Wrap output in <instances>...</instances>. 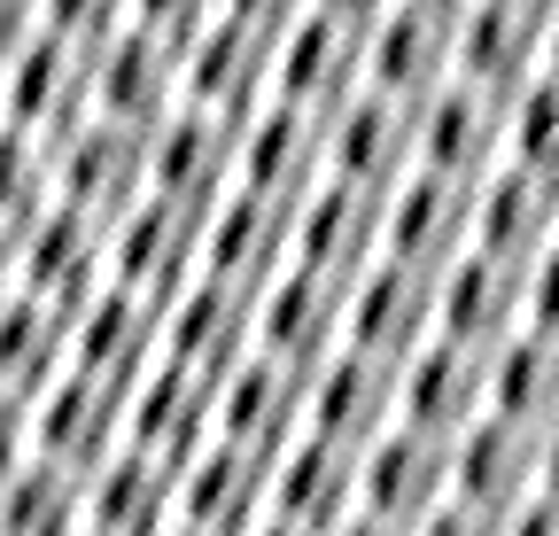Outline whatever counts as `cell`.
<instances>
[{
  "label": "cell",
  "instance_id": "8992f818",
  "mask_svg": "<svg viewBox=\"0 0 559 536\" xmlns=\"http://www.w3.org/2000/svg\"><path fill=\"white\" fill-rule=\"evenodd\" d=\"M459 79V9L443 0H404V9H373V55H366V86L396 102H428L436 86Z\"/></svg>",
  "mask_w": 559,
  "mask_h": 536
},
{
  "label": "cell",
  "instance_id": "f1b7e54d",
  "mask_svg": "<svg viewBox=\"0 0 559 536\" xmlns=\"http://www.w3.org/2000/svg\"><path fill=\"white\" fill-rule=\"evenodd\" d=\"M272 513L311 528V536H326L334 521H349V513H358V451L304 428L288 451L272 458Z\"/></svg>",
  "mask_w": 559,
  "mask_h": 536
},
{
  "label": "cell",
  "instance_id": "836d02e7",
  "mask_svg": "<svg viewBox=\"0 0 559 536\" xmlns=\"http://www.w3.org/2000/svg\"><path fill=\"white\" fill-rule=\"evenodd\" d=\"M506 156L559 179V71H536V79L506 102Z\"/></svg>",
  "mask_w": 559,
  "mask_h": 536
},
{
  "label": "cell",
  "instance_id": "d590c367",
  "mask_svg": "<svg viewBox=\"0 0 559 536\" xmlns=\"http://www.w3.org/2000/svg\"><path fill=\"white\" fill-rule=\"evenodd\" d=\"M528 326L536 334H559V241L528 264Z\"/></svg>",
  "mask_w": 559,
  "mask_h": 536
},
{
  "label": "cell",
  "instance_id": "ffe728a7",
  "mask_svg": "<svg viewBox=\"0 0 559 536\" xmlns=\"http://www.w3.org/2000/svg\"><path fill=\"white\" fill-rule=\"evenodd\" d=\"M109 281V226H94L86 211L47 203L24 234H16V288L47 296L62 311H79L94 288Z\"/></svg>",
  "mask_w": 559,
  "mask_h": 536
},
{
  "label": "cell",
  "instance_id": "4dcf8cb0",
  "mask_svg": "<svg viewBox=\"0 0 559 536\" xmlns=\"http://www.w3.org/2000/svg\"><path fill=\"white\" fill-rule=\"evenodd\" d=\"M62 373H70V311L16 288L9 303H0V381H9L16 396H39Z\"/></svg>",
  "mask_w": 559,
  "mask_h": 536
},
{
  "label": "cell",
  "instance_id": "e0dca14e",
  "mask_svg": "<svg viewBox=\"0 0 559 536\" xmlns=\"http://www.w3.org/2000/svg\"><path fill=\"white\" fill-rule=\"evenodd\" d=\"M436 334V273H419L404 257H373L349 281V350H373L389 366H404L419 343Z\"/></svg>",
  "mask_w": 559,
  "mask_h": 536
},
{
  "label": "cell",
  "instance_id": "83f0119b",
  "mask_svg": "<svg viewBox=\"0 0 559 536\" xmlns=\"http://www.w3.org/2000/svg\"><path fill=\"white\" fill-rule=\"evenodd\" d=\"M551 241H559V179L506 156L498 171L474 187V249H498V257L536 264Z\"/></svg>",
  "mask_w": 559,
  "mask_h": 536
},
{
  "label": "cell",
  "instance_id": "e575fe53",
  "mask_svg": "<svg viewBox=\"0 0 559 536\" xmlns=\"http://www.w3.org/2000/svg\"><path fill=\"white\" fill-rule=\"evenodd\" d=\"M412 536H506V513H481V505H466V498H443Z\"/></svg>",
  "mask_w": 559,
  "mask_h": 536
},
{
  "label": "cell",
  "instance_id": "52a82bcc",
  "mask_svg": "<svg viewBox=\"0 0 559 536\" xmlns=\"http://www.w3.org/2000/svg\"><path fill=\"white\" fill-rule=\"evenodd\" d=\"M249 350H257V288H234L218 273H194L164 303V358L171 366H187L202 381H226Z\"/></svg>",
  "mask_w": 559,
  "mask_h": 536
},
{
  "label": "cell",
  "instance_id": "ba28073f",
  "mask_svg": "<svg viewBox=\"0 0 559 536\" xmlns=\"http://www.w3.org/2000/svg\"><path fill=\"white\" fill-rule=\"evenodd\" d=\"M528 326V264L498 249H466L436 273V334L466 350H498L506 334Z\"/></svg>",
  "mask_w": 559,
  "mask_h": 536
},
{
  "label": "cell",
  "instance_id": "2e32d148",
  "mask_svg": "<svg viewBox=\"0 0 559 536\" xmlns=\"http://www.w3.org/2000/svg\"><path fill=\"white\" fill-rule=\"evenodd\" d=\"M349 334V288L311 273V264H288L280 281L257 288V350L288 358V366H326Z\"/></svg>",
  "mask_w": 559,
  "mask_h": 536
},
{
  "label": "cell",
  "instance_id": "ac0fdd59",
  "mask_svg": "<svg viewBox=\"0 0 559 536\" xmlns=\"http://www.w3.org/2000/svg\"><path fill=\"white\" fill-rule=\"evenodd\" d=\"M210 436H218V381H202L171 358H156L124 396V443L164 466H187Z\"/></svg>",
  "mask_w": 559,
  "mask_h": 536
},
{
  "label": "cell",
  "instance_id": "1f68e13d",
  "mask_svg": "<svg viewBox=\"0 0 559 536\" xmlns=\"http://www.w3.org/2000/svg\"><path fill=\"white\" fill-rule=\"evenodd\" d=\"M489 413L521 420V428H551L559 420V334H506L489 350Z\"/></svg>",
  "mask_w": 559,
  "mask_h": 536
},
{
  "label": "cell",
  "instance_id": "8d00e7d4",
  "mask_svg": "<svg viewBox=\"0 0 559 536\" xmlns=\"http://www.w3.org/2000/svg\"><path fill=\"white\" fill-rule=\"evenodd\" d=\"M32 458V396H16L9 381H0V475L9 466Z\"/></svg>",
  "mask_w": 559,
  "mask_h": 536
},
{
  "label": "cell",
  "instance_id": "d4e9b609",
  "mask_svg": "<svg viewBox=\"0 0 559 536\" xmlns=\"http://www.w3.org/2000/svg\"><path fill=\"white\" fill-rule=\"evenodd\" d=\"M544 39H551V9H536V0H481V9H459V79L513 102L544 71Z\"/></svg>",
  "mask_w": 559,
  "mask_h": 536
},
{
  "label": "cell",
  "instance_id": "cb8c5ba5",
  "mask_svg": "<svg viewBox=\"0 0 559 536\" xmlns=\"http://www.w3.org/2000/svg\"><path fill=\"white\" fill-rule=\"evenodd\" d=\"M536 483H544V428L481 413L466 436H451V498L481 513H513L521 498H536Z\"/></svg>",
  "mask_w": 559,
  "mask_h": 536
},
{
  "label": "cell",
  "instance_id": "44dd1931",
  "mask_svg": "<svg viewBox=\"0 0 559 536\" xmlns=\"http://www.w3.org/2000/svg\"><path fill=\"white\" fill-rule=\"evenodd\" d=\"M272 513V458L249 443L210 436L187 466H179V521L202 536H249Z\"/></svg>",
  "mask_w": 559,
  "mask_h": 536
},
{
  "label": "cell",
  "instance_id": "5b68a950",
  "mask_svg": "<svg viewBox=\"0 0 559 536\" xmlns=\"http://www.w3.org/2000/svg\"><path fill=\"white\" fill-rule=\"evenodd\" d=\"M419 171V109L396 94L358 86L326 117V179H349L366 194H389Z\"/></svg>",
  "mask_w": 559,
  "mask_h": 536
},
{
  "label": "cell",
  "instance_id": "277c9868",
  "mask_svg": "<svg viewBox=\"0 0 559 536\" xmlns=\"http://www.w3.org/2000/svg\"><path fill=\"white\" fill-rule=\"evenodd\" d=\"M202 218L194 203H171V194H140V203L109 226V281L140 288L148 303H171L194 273H202Z\"/></svg>",
  "mask_w": 559,
  "mask_h": 536
},
{
  "label": "cell",
  "instance_id": "7c38bea8",
  "mask_svg": "<svg viewBox=\"0 0 559 536\" xmlns=\"http://www.w3.org/2000/svg\"><path fill=\"white\" fill-rule=\"evenodd\" d=\"M489 413V350H466L451 334H428L396 366V420L419 436H466Z\"/></svg>",
  "mask_w": 559,
  "mask_h": 536
},
{
  "label": "cell",
  "instance_id": "8fae6325",
  "mask_svg": "<svg viewBox=\"0 0 559 536\" xmlns=\"http://www.w3.org/2000/svg\"><path fill=\"white\" fill-rule=\"evenodd\" d=\"M296 264V203H272L257 187H226L202 218V273L234 288H264Z\"/></svg>",
  "mask_w": 559,
  "mask_h": 536
},
{
  "label": "cell",
  "instance_id": "3957f363",
  "mask_svg": "<svg viewBox=\"0 0 559 536\" xmlns=\"http://www.w3.org/2000/svg\"><path fill=\"white\" fill-rule=\"evenodd\" d=\"M47 156H55V203L86 211L94 226H117L140 194H148V132L140 124L86 117V124H70Z\"/></svg>",
  "mask_w": 559,
  "mask_h": 536
},
{
  "label": "cell",
  "instance_id": "b9f144b4",
  "mask_svg": "<svg viewBox=\"0 0 559 536\" xmlns=\"http://www.w3.org/2000/svg\"><path fill=\"white\" fill-rule=\"evenodd\" d=\"M544 71H559V9H551V39H544Z\"/></svg>",
  "mask_w": 559,
  "mask_h": 536
},
{
  "label": "cell",
  "instance_id": "6da1fadb",
  "mask_svg": "<svg viewBox=\"0 0 559 536\" xmlns=\"http://www.w3.org/2000/svg\"><path fill=\"white\" fill-rule=\"evenodd\" d=\"M280 39H288V9H257V0H241V9H202V32L187 47V102L249 117L272 94Z\"/></svg>",
  "mask_w": 559,
  "mask_h": 536
},
{
  "label": "cell",
  "instance_id": "f546056e",
  "mask_svg": "<svg viewBox=\"0 0 559 536\" xmlns=\"http://www.w3.org/2000/svg\"><path fill=\"white\" fill-rule=\"evenodd\" d=\"M171 521H179V466L124 443L86 475V536H164Z\"/></svg>",
  "mask_w": 559,
  "mask_h": 536
},
{
  "label": "cell",
  "instance_id": "60d3db41",
  "mask_svg": "<svg viewBox=\"0 0 559 536\" xmlns=\"http://www.w3.org/2000/svg\"><path fill=\"white\" fill-rule=\"evenodd\" d=\"M249 536H311V528H296V521H280V513H264V521H257Z\"/></svg>",
  "mask_w": 559,
  "mask_h": 536
},
{
  "label": "cell",
  "instance_id": "ab89813d",
  "mask_svg": "<svg viewBox=\"0 0 559 536\" xmlns=\"http://www.w3.org/2000/svg\"><path fill=\"white\" fill-rule=\"evenodd\" d=\"M536 490H551V498H559V420L544 428V483H536Z\"/></svg>",
  "mask_w": 559,
  "mask_h": 536
},
{
  "label": "cell",
  "instance_id": "d6a6232c",
  "mask_svg": "<svg viewBox=\"0 0 559 536\" xmlns=\"http://www.w3.org/2000/svg\"><path fill=\"white\" fill-rule=\"evenodd\" d=\"M0 536H86V475L55 458H24L0 475Z\"/></svg>",
  "mask_w": 559,
  "mask_h": 536
},
{
  "label": "cell",
  "instance_id": "5bb4252c",
  "mask_svg": "<svg viewBox=\"0 0 559 536\" xmlns=\"http://www.w3.org/2000/svg\"><path fill=\"white\" fill-rule=\"evenodd\" d=\"M319 179H326V117L264 94V102L241 117L234 187H257V194H272V203H304Z\"/></svg>",
  "mask_w": 559,
  "mask_h": 536
},
{
  "label": "cell",
  "instance_id": "74e56055",
  "mask_svg": "<svg viewBox=\"0 0 559 536\" xmlns=\"http://www.w3.org/2000/svg\"><path fill=\"white\" fill-rule=\"evenodd\" d=\"M506 536H559V498H551V490L521 498V505L506 513Z\"/></svg>",
  "mask_w": 559,
  "mask_h": 536
},
{
  "label": "cell",
  "instance_id": "4fadbf2b",
  "mask_svg": "<svg viewBox=\"0 0 559 536\" xmlns=\"http://www.w3.org/2000/svg\"><path fill=\"white\" fill-rule=\"evenodd\" d=\"M443 498H451V443L443 436H419V428L396 420L381 443L358 451V513L412 536Z\"/></svg>",
  "mask_w": 559,
  "mask_h": 536
},
{
  "label": "cell",
  "instance_id": "9c48e42d",
  "mask_svg": "<svg viewBox=\"0 0 559 536\" xmlns=\"http://www.w3.org/2000/svg\"><path fill=\"white\" fill-rule=\"evenodd\" d=\"M234 164H241V117L226 109L179 102L164 124H148V187L171 194V203L210 211L234 187Z\"/></svg>",
  "mask_w": 559,
  "mask_h": 536
},
{
  "label": "cell",
  "instance_id": "7402d4cb",
  "mask_svg": "<svg viewBox=\"0 0 559 536\" xmlns=\"http://www.w3.org/2000/svg\"><path fill=\"white\" fill-rule=\"evenodd\" d=\"M304 413H311V373L272 358V350H249L226 381H218V436L226 443H249L264 458H280L296 436H304Z\"/></svg>",
  "mask_w": 559,
  "mask_h": 536
},
{
  "label": "cell",
  "instance_id": "f35d334b",
  "mask_svg": "<svg viewBox=\"0 0 559 536\" xmlns=\"http://www.w3.org/2000/svg\"><path fill=\"white\" fill-rule=\"evenodd\" d=\"M326 536H404V528H389V521H373V513H349V521H334Z\"/></svg>",
  "mask_w": 559,
  "mask_h": 536
},
{
  "label": "cell",
  "instance_id": "4316f807",
  "mask_svg": "<svg viewBox=\"0 0 559 536\" xmlns=\"http://www.w3.org/2000/svg\"><path fill=\"white\" fill-rule=\"evenodd\" d=\"M381 203L389 194H366L349 179H319L296 203V264H311V273L349 288L381 257Z\"/></svg>",
  "mask_w": 559,
  "mask_h": 536
},
{
  "label": "cell",
  "instance_id": "7bdbcfd3",
  "mask_svg": "<svg viewBox=\"0 0 559 536\" xmlns=\"http://www.w3.org/2000/svg\"><path fill=\"white\" fill-rule=\"evenodd\" d=\"M164 536H202V528H187V521H171V528H164Z\"/></svg>",
  "mask_w": 559,
  "mask_h": 536
},
{
  "label": "cell",
  "instance_id": "484cf974",
  "mask_svg": "<svg viewBox=\"0 0 559 536\" xmlns=\"http://www.w3.org/2000/svg\"><path fill=\"white\" fill-rule=\"evenodd\" d=\"M311 436H334L349 451H366L396 428V366L373 358V350H334L326 366H311V413H304Z\"/></svg>",
  "mask_w": 559,
  "mask_h": 536
},
{
  "label": "cell",
  "instance_id": "603a6c76",
  "mask_svg": "<svg viewBox=\"0 0 559 536\" xmlns=\"http://www.w3.org/2000/svg\"><path fill=\"white\" fill-rule=\"evenodd\" d=\"M498 164H506V94L451 79L419 102V171L481 187Z\"/></svg>",
  "mask_w": 559,
  "mask_h": 536
},
{
  "label": "cell",
  "instance_id": "30bf717a",
  "mask_svg": "<svg viewBox=\"0 0 559 536\" xmlns=\"http://www.w3.org/2000/svg\"><path fill=\"white\" fill-rule=\"evenodd\" d=\"M124 396L132 389L70 366L62 381H47L32 396V451L55 458V466H70V475H94L102 458L124 451Z\"/></svg>",
  "mask_w": 559,
  "mask_h": 536
},
{
  "label": "cell",
  "instance_id": "7a4b0ae2",
  "mask_svg": "<svg viewBox=\"0 0 559 536\" xmlns=\"http://www.w3.org/2000/svg\"><path fill=\"white\" fill-rule=\"evenodd\" d=\"M366 55H373V9H288V39L272 62V94L334 117L349 94L366 86Z\"/></svg>",
  "mask_w": 559,
  "mask_h": 536
},
{
  "label": "cell",
  "instance_id": "d6986e66",
  "mask_svg": "<svg viewBox=\"0 0 559 536\" xmlns=\"http://www.w3.org/2000/svg\"><path fill=\"white\" fill-rule=\"evenodd\" d=\"M474 249V187L443 171H412L381 203V257H404L419 273H443L451 257Z\"/></svg>",
  "mask_w": 559,
  "mask_h": 536
},
{
  "label": "cell",
  "instance_id": "9a60e30c",
  "mask_svg": "<svg viewBox=\"0 0 559 536\" xmlns=\"http://www.w3.org/2000/svg\"><path fill=\"white\" fill-rule=\"evenodd\" d=\"M164 358V303H148L124 281H102L79 311H70V366L79 373H102L117 389H132Z\"/></svg>",
  "mask_w": 559,
  "mask_h": 536
}]
</instances>
